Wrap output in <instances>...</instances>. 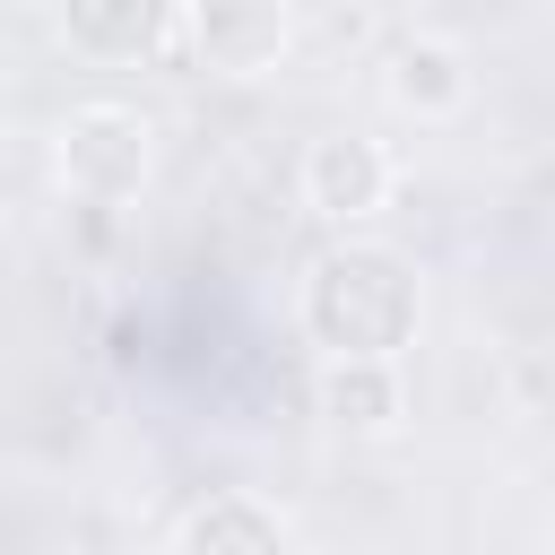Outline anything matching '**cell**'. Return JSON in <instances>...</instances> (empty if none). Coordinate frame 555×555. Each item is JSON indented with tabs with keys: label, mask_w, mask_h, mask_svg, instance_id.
I'll return each instance as SVG.
<instances>
[{
	"label": "cell",
	"mask_w": 555,
	"mask_h": 555,
	"mask_svg": "<svg viewBox=\"0 0 555 555\" xmlns=\"http://www.w3.org/2000/svg\"><path fill=\"white\" fill-rule=\"evenodd\" d=\"M304 191L321 217H373L390 199V156L373 139H312L304 156Z\"/></svg>",
	"instance_id": "3"
},
{
	"label": "cell",
	"mask_w": 555,
	"mask_h": 555,
	"mask_svg": "<svg viewBox=\"0 0 555 555\" xmlns=\"http://www.w3.org/2000/svg\"><path fill=\"white\" fill-rule=\"evenodd\" d=\"M173 35V9L130 0V9H69V43L78 52H156Z\"/></svg>",
	"instance_id": "7"
},
{
	"label": "cell",
	"mask_w": 555,
	"mask_h": 555,
	"mask_svg": "<svg viewBox=\"0 0 555 555\" xmlns=\"http://www.w3.org/2000/svg\"><path fill=\"white\" fill-rule=\"evenodd\" d=\"M304 330L330 364H390L416 338V269L382 243H338L304 278Z\"/></svg>",
	"instance_id": "1"
},
{
	"label": "cell",
	"mask_w": 555,
	"mask_h": 555,
	"mask_svg": "<svg viewBox=\"0 0 555 555\" xmlns=\"http://www.w3.org/2000/svg\"><path fill=\"white\" fill-rule=\"evenodd\" d=\"M321 416H330V425H390V416H399L390 364H330V373H321Z\"/></svg>",
	"instance_id": "8"
},
{
	"label": "cell",
	"mask_w": 555,
	"mask_h": 555,
	"mask_svg": "<svg viewBox=\"0 0 555 555\" xmlns=\"http://www.w3.org/2000/svg\"><path fill=\"white\" fill-rule=\"evenodd\" d=\"M147 139H156L147 113H130V104H78L61 121V182L78 199L113 208V199H130L147 182Z\"/></svg>",
	"instance_id": "2"
},
{
	"label": "cell",
	"mask_w": 555,
	"mask_h": 555,
	"mask_svg": "<svg viewBox=\"0 0 555 555\" xmlns=\"http://www.w3.org/2000/svg\"><path fill=\"white\" fill-rule=\"evenodd\" d=\"M173 555H295V538H286V520H278L269 503H251V494H208V503L182 520Z\"/></svg>",
	"instance_id": "4"
},
{
	"label": "cell",
	"mask_w": 555,
	"mask_h": 555,
	"mask_svg": "<svg viewBox=\"0 0 555 555\" xmlns=\"http://www.w3.org/2000/svg\"><path fill=\"white\" fill-rule=\"evenodd\" d=\"M390 95L416 104V113H451V104L468 95V69H460L451 43H399V52H390Z\"/></svg>",
	"instance_id": "6"
},
{
	"label": "cell",
	"mask_w": 555,
	"mask_h": 555,
	"mask_svg": "<svg viewBox=\"0 0 555 555\" xmlns=\"http://www.w3.org/2000/svg\"><path fill=\"white\" fill-rule=\"evenodd\" d=\"M191 35H199V52H208V69H260V61H278L286 52V9H199L191 17Z\"/></svg>",
	"instance_id": "5"
}]
</instances>
